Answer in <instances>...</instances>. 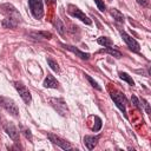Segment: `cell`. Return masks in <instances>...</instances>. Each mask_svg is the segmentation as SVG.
I'll list each match as a JSON object with an SVG mask.
<instances>
[{"mask_svg":"<svg viewBox=\"0 0 151 151\" xmlns=\"http://www.w3.org/2000/svg\"><path fill=\"white\" fill-rule=\"evenodd\" d=\"M22 132H24V134L26 136V138H28L29 140H32V133H31L29 130H27V129H22Z\"/></svg>","mask_w":151,"mask_h":151,"instance_id":"obj_26","label":"cell"},{"mask_svg":"<svg viewBox=\"0 0 151 151\" xmlns=\"http://www.w3.org/2000/svg\"><path fill=\"white\" fill-rule=\"evenodd\" d=\"M110 97L111 99L113 100V103L116 104V106L124 113V116L126 117V100H125V97L122 92L119 91H112L110 93Z\"/></svg>","mask_w":151,"mask_h":151,"instance_id":"obj_1","label":"cell"},{"mask_svg":"<svg viewBox=\"0 0 151 151\" xmlns=\"http://www.w3.org/2000/svg\"><path fill=\"white\" fill-rule=\"evenodd\" d=\"M28 6L32 15L35 19H40L44 15V5L42 0H28Z\"/></svg>","mask_w":151,"mask_h":151,"instance_id":"obj_3","label":"cell"},{"mask_svg":"<svg viewBox=\"0 0 151 151\" xmlns=\"http://www.w3.org/2000/svg\"><path fill=\"white\" fill-rule=\"evenodd\" d=\"M85 77H86V79H87V80L90 81V84H91V85H92V86H93L94 88H97V90H99V91L101 90V87H100V86L98 85V83H97L96 80H93V79H92V78H91V77H90L88 74H85Z\"/></svg>","mask_w":151,"mask_h":151,"instance_id":"obj_21","label":"cell"},{"mask_svg":"<svg viewBox=\"0 0 151 151\" xmlns=\"http://www.w3.org/2000/svg\"><path fill=\"white\" fill-rule=\"evenodd\" d=\"M13 84H14V87L17 88V91L19 92L20 97L22 98V100H24L26 104H29V103L32 101V96H31L29 90H28L22 83H20V81H14Z\"/></svg>","mask_w":151,"mask_h":151,"instance_id":"obj_5","label":"cell"},{"mask_svg":"<svg viewBox=\"0 0 151 151\" xmlns=\"http://www.w3.org/2000/svg\"><path fill=\"white\" fill-rule=\"evenodd\" d=\"M4 130L9 136V138L12 140H14V142H18L19 140V131H18V129L12 123H6L4 125Z\"/></svg>","mask_w":151,"mask_h":151,"instance_id":"obj_9","label":"cell"},{"mask_svg":"<svg viewBox=\"0 0 151 151\" xmlns=\"http://www.w3.org/2000/svg\"><path fill=\"white\" fill-rule=\"evenodd\" d=\"M131 100H132L133 105H134L138 110H142V106H140V104H139V100H138V98H137L136 96H132V97H131Z\"/></svg>","mask_w":151,"mask_h":151,"instance_id":"obj_24","label":"cell"},{"mask_svg":"<svg viewBox=\"0 0 151 151\" xmlns=\"http://www.w3.org/2000/svg\"><path fill=\"white\" fill-rule=\"evenodd\" d=\"M143 103H144V106H145L146 112H147V113H150V106H149V103H147L145 99H143Z\"/></svg>","mask_w":151,"mask_h":151,"instance_id":"obj_27","label":"cell"},{"mask_svg":"<svg viewBox=\"0 0 151 151\" xmlns=\"http://www.w3.org/2000/svg\"><path fill=\"white\" fill-rule=\"evenodd\" d=\"M94 2L97 4L98 9H99L100 12H104V11L106 9V6H105V4H104V0H94Z\"/></svg>","mask_w":151,"mask_h":151,"instance_id":"obj_23","label":"cell"},{"mask_svg":"<svg viewBox=\"0 0 151 151\" xmlns=\"http://www.w3.org/2000/svg\"><path fill=\"white\" fill-rule=\"evenodd\" d=\"M120 35H122L123 40L126 42V45L129 46L130 50H132V51L136 52V53H139V51H140V46H139V44H138L131 35H129L125 31H120Z\"/></svg>","mask_w":151,"mask_h":151,"instance_id":"obj_7","label":"cell"},{"mask_svg":"<svg viewBox=\"0 0 151 151\" xmlns=\"http://www.w3.org/2000/svg\"><path fill=\"white\" fill-rule=\"evenodd\" d=\"M68 9H67V12L72 15V17H74L76 19H79V20H81L84 24H86V25H91L92 24V21H91V19L85 14V13H83L81 12V9H79L77 6H74V5H68V7H67Z\"/></svg>","mask_w":151,"mask_h":151,"instance_id":"obj_4","label":"cell"},{"mask_svg":"<svg viewBox=\"0 0 151 151\" xmlns=\"http://www.w3.org/2000/svg\"><path fill=\"white\" fill-rule=\"evenodd\" d=\"M97 42H98L99 45H101V46H111V45L113 44L112 40L109 39L107 37H100V38H98Z\"/></svg>","mask_w":151,"mask_h":151,"instance_id":"obj_18","label":"cell"},{"mask_svg":"<svg viewBox=\"0 0 151 151\" xmlns=\"http://www.w3.org/2000/svg\"><path fill=\"white\" fill-rule=\"evenodd\" d=\"M0 106H2L12 116H14V117L19 116V109H18L17 104L12 99L6 98V97H0Z\"/></svg>","mask_w":151,"mask_h":151,"instance_id":"obj_2","label":"cell"},{"mask_svg":"<svg viewBox=\"0 0 151 151\" xmlns=\"http://www.w3.org/2000/svg\"><path fill=\"white\" fill-rule=\"evenodd\" d=\"M50 103L52 104V106L57 110V112L60 116H66L67 114L68 109H67V105H66L64 99H61V98H51Z\"/></svg>","mask_w":151,"mask_h":151,"instance_id":"obj_6","label":"cell"},{"mask_svg":"<svg viewBox=\"0 0 151 151\" xmlns=\"http://www.w3.org/2000/svg\"><path fill=\"white\" fill-rule=\"evenodd\" d=\"M98 52H99V53H109V54H111V55L114 57V58H122V57H123L122 52H119L118 50H114V48H112V47L101 48V50H99Z\"/></svg>","mask_w":151,"mask_h":151,"instance_id":"obj_14","label":"cell"},{"mask_svg":"<svg viewBox=\"0 0 151 151\" xmlns=\"http://www.w3.org/2000/svg\"><path fill=\"white\" fill-rule=\"evenodd\" d=\"M58 85H59V83L57 81V79L52 74H47V77L44 80V86L47 88H57Z\"/></svg>","mask_w":151,"mask_h":151,"instance_id":"obj_12","label":"cell"},{"mask_svg":"<svg viewBox=\"0 0 151 151\" xmlns=\"http://www.w3.org/2000/svg\"><path fill=\"white\" fill-rule=\"evenodd\" d=\"M110 13H111V15L113 17V19L116 20V21H118V22H124V15H123V13L122 12H119L117 8H111V11H110Z\"/></svg>","mask_w":151,"mask_h":151,"instance_id":"obj_15","label":"cell"},{"mask_svg":"<svg viewBox=\"0 0 151 151\" xmlns=\"http://www.w3.org/2000/svg\"><path fill=\"white\" fill-rule=\"evenodd\" d=\"M94 119H96V126H93V131L94 132H97V131H99L100 130V127H101V119L98 117V116H96L94 117Z\"/></svg>","mask_w":151,"mask_h":151,"instance_id":"obj_22","label":"cell"},{"mask_svg":"<svg viewBox=\"0 0 151 151\" xmlns=\"http://www.w3.org/2000/svg\"><path fill=\"white\" fill-rule=\"evenodd\" d=\"M119 78L122 79V80H124V81H126L129 85H131V86H133L134 85V81H133V79L127 74V73H125V72H119Z\"/></svg>","mask_w":151,"mask_h":151,"instance_id":"obj_16","label":"cell"},{"mask_svg":"<svg viewBox=\"0 0 151 151\" xmlns=\"http://www.w3.org/2000/svg\"><path fill=\"white\" fill-rule=\"evenodd\" d=\"M137 2L139 5H142L143 7H149L150 6V1L149 0H137Z\"/></svg>","mask_w":151,"mask_h":151,"instance_id":"obj_25","label":"cell"},{"mask_svg":"<svg viewBox=\"0 0 151 151\" xmlns=\"http://www.w3.org/2000/svg\"><path fill=\"white\" fill-rule=\"evenodd\" d=\"M61 46H63L65 50H68V51L73 52V53H74L77 57H79L80 59H84V60H87V59H90V54H88V53H85V52H83V51L78 50L76 46H72V45H67V44H61Z\"/></svg>","mask_w":151,"mask_h":151,"instance_id":"obj_10","label":"cell"},{"mask_svg":"<svg viewBox=\"0 0 151 151\" xmlns=\"http://www.w3.org/2000/svg\"><path fill=\"white\" fill-rule=\"evenodd\" d=\"M47 137H48V139H50L53 144L60 146L63 150H71V149H72V145H71L68 142H66L65 139H63V138H60V137H58V136H55V134H53V133H48Z\"/></svg>","mask_w":151,"mask_h":151,"instance_id":"obj_8","label":"cell"},{"mask_svg":"<svg viewBox=\"0 0 151 151\" xmlns=\"http://www.w3.org/2000/svg\"><path fill=\"white\" fill-rule=\"evenodd\" d=\"M17 25H18V20L14 19V18H12V17H7L2 21V26L5 28H15Z\"/></svg>","mask_w":151,"mask_h":151,"instance_id":"obj_13","label":"cell"},{"mask_svg":"<svg viewBox=\"0 0 151 151\" xmlns=\"http://www.w3.org/2000/svg\"><path fill=\"white\" fill-rule=\"evenodd\" d=\"M99 138H100L99 134H97V136H85V137H84V144H85V146H86L88 150H92V149H94V146L97 145Z\"/></svg>","mask_w":151,"mask_h":151,"instance_id":"obj_11","label":"cell"},{"mask_svg":"<svg viewBox=\"0 0 151 151\" xmlns=\"http://www.w3.org/2000/svg\"><path fill=\"white\" fill-rule=\"evenodd\" d=\"M47 63H48V65H50V67L54 71V72H59L60 71V68H59V65H58V63L55 61V60H53L52 58H47Z\"/></svg>","mask_w":151,"mask_h":151,"instance_id":"obj_20","label":"cell"},{"mask_svg":"<svg viewBox=\"0 0 151 151\" xmlns=\"http://www.w3.org/2000/svg\"><path fill=\"white\" fill-rule=\"evenodd\" d=\"M31 35H32V37H38V38H44V39H51V38H52V33H50V32H44V31L37 32V33H32Z\"/></svg>","mask_w":151,"mask_h":151,"instance_id":"obj_19","label":"cell"},{"mask_svg":"<svg viewBox=\"0 0 151 151\" xmlns=\"http://www.w3.org/2000/svg\"><path fill=\"white\" fill-rule=\"evenodd\" d=\"M55 27H57V31L60 35L65 34V26H64V24L61 22V20L59 18H57V20H55Z\"/></svg>","mask_w":151,"mask_h":151,"instance_id":"obj_17","label":"cell"}]
</instances>
